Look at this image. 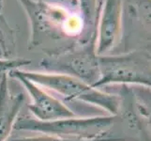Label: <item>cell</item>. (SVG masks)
Segmentation results:
<instances>
[{"label":"cell","instance_id":"obj_5","mask_svg":"<svg viewBox=\"0 0 151 141\" xmlns=\"http://www.w3.org/2000/svg\"><path fill=\"white\" fill-rule=\"evenodd\" d=\"M40 66L50 72L78 78L94 87L100 78L95 43L50 54L48 57L41 60Z\"/></svg>","mask_w":151,"mask_h":141},{"label":"cell","instance_id":"obj_8","mask_svg":"<svg viewBox=\"0 0 151 141\" xmlns=\"http://www.w3.org/2000/svg\"><path fill=\"white\" fill-rule=\"evenodd\" d=\"M24 99V93L12 90L8 74L2 76L0 79V141H7L10 137Z\"/></svg>","mask_w":151,"mask_h":141},{"label":"cell","instance_id":"obj_13","mask_svg":"<svg viewBox=\"0 0 151 141\" xmlns=\"http://www.w3.org/2000/svg\"><path fill=\"white\" fill-rule=\"evenodd\" d=\"M2 7H3V0H0V12H1Z\"/></svg>","mask_w":151,"mask_h":141},{"label":"cell","instance_id":"obj_10","mask_svg":"<svg viewBox=\"0 0 151 141\" xmlns=\"http://www.w3.org/2000/svg\"><path fill=\"white\" fill-rule=\"evenodd\" d=\"M7 141H123L117 138H105L99 140H74V139H66L58 137L50 134H40L34 137H9Z\"/></svg>","mask_w":151,"mask_h":141},{"label":"cell","instance_id":"obj_3","mask_svg":"<svg viewBox=\"0 0 151 141\" xmlns=\"http://www.w3.org/2000/svg\"><path fill=\"white\" fill-rule=\"evenodd\" d=\"M27 13L31 28L28 49L67 37H79L83 28L71 23L69 12L40 0H18Z\"/></svg>","mask_w":151,"mask_h":141},{"label":"cell","instance_id":"obj_7","mask_svg":"<svg viewBox=\"0 0 151 141\" xmlns=\"http://www.w3.org/2000/svg\"><path fill=\"white\" fill-rule=\"evenodd\" d=\"M98 18L95 52L97 56H104L116 44L121 34L122 0H105Z\"/></svg>","mask_w":151,"mask_h":141},{"label":"cell","instance_id":"obj_6","mask_svg":"<svg viewBox=\"0 0 151 141\" xmlns=\"http://www.w3.org/2000/svg\"><path fill=\"white\" fill-rule=\"evenodd\" d=\"M18 70L10 71L8 76L20 82L27 92L31 100L28 109L33 118L41 121H49L77 116L63 102L53 96L42 87L22 75Z\"/></svg>","mask_w":151,"mask_h":141},{"label":"cell","instance_id":"obj_1","mask_svg":"<svg viewBox=\"0 0 151 141\" xmlns=\"http://www.w3.org/2000/svg\"><path fill=\"white\" fill-rule=\"evenodd\" d=\"M116 116L72 117L55 121H41L32 116L23 115L17 118L13 130L50 134L66 139L99 140L111 137L116 128Z\"/></svg>","mask_w":151,"mask_h":141},{"label":"cell","instance_id":"obj_12","mask_svg":"<svg viewBox=\"0 0 151 141\" xmlns=\"http://www.w3.org/2000/svg\"><path fill=\"white\" fill-rule=\"evenodd\" d=\"M10 59L9 57V51L7 46L5 37L0 31V59Z\"/></svg>","mask_w":151,"mask_h":141},{"label":"cell","instance_id":"obj_2","mask_svg":"<svg viewBox=\"0 0 151 141\" xmlns=\"http://www.w3.org/2000/svg\"><path fill=\"white\" fill-rule=\"evenodd\" d=\"M29 80L48 91H54L66 101H79L98 106L116 116L119 108L118 95L94 87L73 76L50 72L18 70Z\"/></svg>","mask_w":151,"mask_h":141},{"label":"cell","instance_id":"obj_11","mask_svg":"<svg viewBox=\"0 0 151 141\" xmlns=\"http://www.w3.org/2000/svg\"><path fill=\"white\" fill-rule=\"evenodd\" d=\"M30 60L25 59H0V79L10 71L21 69V67L30 64Z\"/></svg>","mask_w":151,"mask_h":141},{"label":"cell","instance_id":"obj_4","mask_svg":"<svg viewBox=\"0 0 151 141\" xmlns=\"http://www.w3.org/2000/svg\"><path fill=\"white\" fill-rule=\"evenodd\" d=\"M100 78L95 87L108 85L151 86V62L147 51L135 50L121 55L98 56Z\"/></svg>","mask_w":151,"mask_h":141},{"label":"cell","instance_id":"obj_9","mask_svg":"<svg viewBox=\"0 0 151 141\" xmlns=\"http://www.w3.org/2000/svg\"><path fill=\"white\" fill-rule=\"evenodd\" d=\"M81 12V21L83 24L82 35L85 36L86 44L95 43L96 21L98 20L97 0H78Z\"/></svg>","mask_w":151,"mask_h":141}]
</instances>
